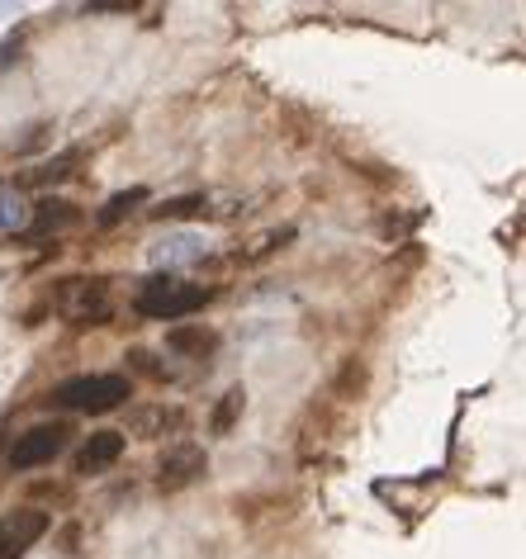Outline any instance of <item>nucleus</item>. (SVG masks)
<instances>
[{
	"label": "nucleus",
	"mask_w": 526,
	"mask_h": 559,
	"mask_svg": "<svg viewBox=\"0 0 526 559\" xmlns=\"http://www.w3.org/2000/svg\"><path fill=\"white\" fill-rule=\"evenodd\" d=\"M62 176H72V157H57V162H48V166H38V171H29V181H34V185L62 181Z\"/></svg>",
	"instance_id": "16"
},
{
	"label": "nucleus",
	"mask_w": 526,
	"mask_h": 559,
	"mask_svg": "<svg viewBox=\"0 0 526 559\" xmlns=\"http://www.w3.org/2000/svg\"><path fill=\"white\" fill-rule=\"evenodd\" d=\"M67 436H72L67 422H38V427H29L10 446V469H38V465H48V460H57L62 446H67Z\"/></svg>",
	"instance_id": "4"
},
{
	"label": "nucleus",
	"mask_w": 526,
	"mask_h": 559,
	"mask_svg": "<svg viewBox=\"0 0 526 559\" xmlns=\"http://www.w3.org/2000/svg\"><path fill=\"white\" fill-rule=\"evenodd\" d=\"M29 228V199L15 185H0V237H15Z\"/></svg>",
	"instance_id": "12"
},
{
	"label": "nucleus",
	"mask_w": 526,
	"mask_h": 559,
	"mask_svg": "<svg viewBox=\"0 0 526 559\" xmlns=\"http://www.w3.org/2000/svg\"><path fill=\"white\" fill-rule=\"evenodd\" d=\"M76 223H81V209L76 204H67V199H38V204H29V228L24 233L48 237V233H67Z\"/></svg>",
	"instance_id": "8"
},
{
	"label": "nucleus",
	"mask_w": 526,
	"mask_h": 559,
	"mask_svg": "<svg viewBox=\"0 0 526 559\" xmlns=\"http://www.w3.org/2000/svg\"><path fill=\"white\" fill-rule=\"evenodd\" d=\"M204 469H209V455H204L200 441H171L162 451V460H157V484H162L166 493H176V488L195 484Z\"/></svg>",
	"instance_id": "5"
},
{
	"label": "nucleus",
	"mask_w": 526,
	"mask_h": 559,
	"mask_svg": "<svg viewBox=\"0 0 526 559\" xmlns=\"http://www.w3.org/2000/svg\"><path fill=\"white\" fill-rule=\"evenodd\" d=\"M209 256V237L204 233H166L152 242V266H190V261H204Z\"/></svg>",
	"instance_id": "7"
},
{
	"label": "nucleus",
	"mask_w": 526,
	"mask_h": 559,
	"mask_svg": "<svg viewBox=\"0 0 526 559\" xmlns=\"http://www.w3.org/2000/svg\"><path fill=\"white\" fill-rule=\"evenodd\" d=\"M166 346H171L176 356H200V361H204V356H209V351L218 346V337L204 323H195V327H171V332H166Z\"/></svg>",
	"instance_id": "11"
},
{
	"label": "nucleus",
	"mask_w": 526,
	"mask_h": 559,
	"mask_svg": "<svg viewBox=\"0 0 526 559\" xmlns=\"http://www.w3.org/2000/svg\"><path fill=\"white\" fill-rule=\"evenodd\" d=\"M247 408V389L237 384V389H228L223 394V403H218V413H214V436H228L233 432V422H237V413Z\"/></svg>",
	"instance_id": "14"
},
{
	"label": "nucleus",
	"mask_w": 526,
	"mask_h": 559,
	"mask_svg": "<svg viewBox=\"0 0 526 559\" xmlns=\"http://www.w3.org/2000/svg\"><path fill=\"white\" fill-rule=\"evenodd\" d=\"M143 199H147L143 185H133V190H119V195H114L105 209H100V218H95V223H100V228H114V223H124V218L133 214V209H138Z\"/></svg>",
	"instance_id": "13"
},
{
	"label": "nucleus",
	"mask_w": 526,
	"mask_h": 559,
	"mask_svg": "<svg viewBox=\"0 0 526 559\" xmlns=\"http://www.w3.org/2000/svg\"><path fill=\"white\" fill-rule=\"evenodd\" d=\"M119 455H124V432H95V436H86V446L76 451L72 465H76V474H100Z\"/></svg>",
	"instance_id": "9"
},
{
	"label": "nucleus",
	"mask_w": 526,
	"mask_h": 559,
	"mask_svg": "<svg viewBox=\"0 0 526 559\" xmlns=\"http://www.w3.org/2000/svg\"><path fill=\"white\" fill-rule=\"evenodd\" d=\"M128 394H133L128 375H76V379H62V384H57L53 403L72 408V413H109V408H119Z\"/></svg>",
	"instance_id": "2"
},
{
	"label": "nucleus",
	"mask_w": 526,
	"mask_h": 559,
	"mask_svg": "<svg viewBox=\"0 0 526 559\" xmlns=\"http://www.w3.org/2000/svg\"><path fill=\"white\" fill-rule=\"evenodd\" d=\"M53 304L72 327H100V323H109V313H114L105 280H62Z\"/></svg>",
	"instance_id": "3"
},
{
	"label": "nucleus",
	"mask_w": 526,
	"mask_h": 559,
	"mask_svg": "<svg viewBox=\"0 0 526 559\" xmlns=\"http://www.w3.org/2000/svg\"><path fill=\"white\" fill-rule=\"evenodd\" d=\"M128 432H133V436H166V432H181V408H166V403H152V408H133V413H128Z\"/></svg>",
	"instance_id": "10"
},
{
	"label": "nucleus",
	"mask_w": 526,
	"mask_h": 559,
	"mask_svg": "<svg viewBox=\"0 0 526 559\" xmlns=\"http://www.w3.org/2000/svg\"><path fill=\"white\" fill-rule=\"evenodd\" d=\"M209 304V289L204 285H190V280H176V275H152L143 280L133 308L143 318H157V323H176V318H190L195 308Z\"/></svg>",
	"instance_id": "1"
},
{
	"label": "nucleus",
	"mask_w": 526,
	"mask_h": 559,
	"mask_svg": "<svg viewBox=\"0 0 526 559\" xmlns=\"http://www.w3.org/2000/svg\"><path fill=\"white\" fill-rule=\"evenodd\" d=\"M48 531V512L38 507H19L0 517V559H19L24 550H34V541H43Z\"/></svg>",
	"instance_id": "6"
},
{
	"label": "nucleus",
	"mask_w": 526,
	"mask_h": 559,
	"mask_svg": "<svg viewBox=\"0 0 526 559\" xmlns=\"http://www.w3.org/2000/svg\"><path fill=\"white\" fill-rule=\"evenodd\" d=\"M157 218H185V214H204V195H181V199H166L152 209Z\"/></svg>",
	"instance_id": "15"
}]
</instances>
